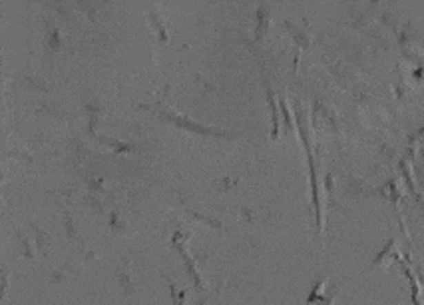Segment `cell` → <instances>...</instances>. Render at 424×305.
<instances>
[{
	"label": "cell",
	"instance_id": "cell-1",
	"mask_svg": "<svg viewBox=\"0 0 424 305\" xmlns=\"http://www.w3.org/2000/svg\"><path fill=\"white\" fill-rule=\"evenodd\" d=\"M390 255H392V257H396V255H398V251H396V242H394V239H390L389 244L385 246V250L376 255L374 264H389Z\"/></svg>",
	"mask_w": 424,
	"mask_h": 305
},
{
	"label": "cell",
	"instance_id": "cell-2",
	"mask_svg": "<svg viewBox=\"0 0 424 305\" xmlns=\"http://www.w3.org/2000/svg\"><path fill=\"white\" fill-rule=\"evenodd\" d=\"M335 302H336V295H331V297H329L323 305H335Z\"/></svg>",
	"mask_w": 424,
	"mask_h": 305
}]
</instances>
